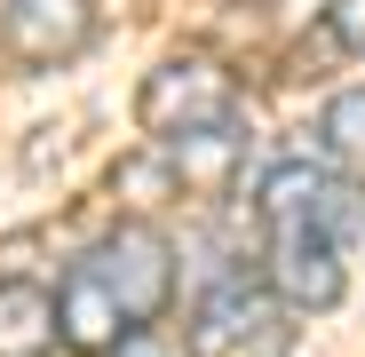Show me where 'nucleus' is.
<instances>
[{
    "instance_id": "obj_1",
    "label": "nucleus",
    "mask_w": 365,
    "mask_h": 357,
    "mask_svg": "<svg viewBox=\"0 0 365 357\" xmlns=\"http://www.w3.org/2000/svg\"><path fill=\"white\" fill-rule=\"evenodd\" d=\"M191 349L199 357H286L294 349V326H286V302L247 278H215L191 310Z\"/></svg>"
},
{
    "instance_id": "obj_2",
    "label": "nucleus",
    "mask_w": 365,
    "mask_h": 357,
    "mask_svg": "<svg viewBox=\"0 0 365 357\" xmlns=\"http://www.w3.org/2000/svg\"><path fill=\"white\" fill-rule=\"evenodd\" d=\"M80 262L111 286V302H119L128 326H151L167 310V294H175V247H167L151 222H119L111 238H96Z\"/></svg>"
},
{
    "instance_id": "obj_3",
    "label": "nucleus",
    "mask_w": 365,
    "mask_h": 357,
    "mask_svg": "<svg viewBox=\"0 0 365 357\" xmlns=\"http://www.w3.org/2000/svg\"><path fill=\"white\" fill-rule=\"evenodd\" d=\"M143 128L151 135H182V128H222L238 119V88L215 56H167V64L143 80Z\"/></svg>"
},
{
    "instance_id": "obj_4",
    "label": "nucleus",
    "mask_w": 365,
    "mask_h": 357,
    "mask_svg": "<svg viewBox=\"0 0 365 357\" xmlns=\"http://www.w3.org/2000/svg\"><path fill=\"white\" fill-rule=\"evenodd\" d=\"M341 286V238L326 222H270V294L286 310H334Z\"/></svg>"
},
{
    "instance_id": "obj_5",
    "label": "nucleus",
    "mask_w": 365,
    "mask_h": 357,
    "mask_svg": "<svg viewBox=\"0 0 365 357\" xmlns=\"http://www.w3.org/2000/svg\"><path fill=\"white\" fill-rule=\"evenodd\" d=\"M255 207H262V222H326L334 238L365 230V191L341 183V175H326V167H302V159H286V167L262 175Z\"/></svg>"
},
{
    "instance_id": "obj_6",
    "label": "nucleus",
    "mask_w": 365,
    "mask_h": 357,
    "mask_svg": "<svg viewBox=\"0 0 365 357\" xmlns=\"http://www.w3.org/2000/svg\"><path fill=\"white\" fill-rule=\"evenodd\" d=\"M96 0H9V48L24 64H64L88 48Z\"/></svg>"
},
{
    "instance_id": "obj_7",
    "label": "nucleus",
    "mask_w": 365,
    "mask_h": 357,
    "mask_svg": "<svg viewBox=\"0 0 365 357\" xmlns=\"http://www.w3.org/2000/svg\"><path fill=\"white\" fill-rule=\"evenodd\" d=\"M56 333H64L72 349H88V357H103L119 333H128V318H119V302H111V286H103L88 262H72L64 286H56Z\"/></svg>"
},
{
    "instance_id": "obj_8",
    "label": "nucleus",
    "mask_w": 365,
    "mask_h": 357,
    "mask_svg": "<svg viewBox=\"0 0 365 357\" xmlns=\"http://www.w3.org/2000/svg\"><path fill=\"white\" fill-rule=\"evenodd\" d=\"M56 341V294H40L32 278H9L0 286V357H48Z\"/></svg>"
},
{
    "instance_id": "obj_9",
    "label": "nucleus",
    "mask_w": 365,
    "mask_h": 357,
    "mask_svg": "<svg viewBox=\"0 0 365 357\" xmlns=\"http://www.w3.org/2000/svg\"><path fill=\"white\" fill-rule=\"evenodd\" d=\"M318 143H326V159L365 167V88H341V95L326 103V119H318Z\"/></svg>"
},
{
    "instance_id": "obj_10",
    "label": "nucleus",
    "mask_w": 365,
    "mask_h": 357,
    "mask_svg": "<svg viewBox=\"0 0 365 357\" xmlns=\"http://www.w3.org/2000/svg\"><path fill=\"white\" fill-rule=\"evenodd\" d=\"M103 357H182V349H175V341H159L151 326H128V333H119Z\"/></svg>"
},
{
    "instance_id": "obj_11",
    "label": "nucleus",
    "mask_w": 365,
    "mask_h": 357,
    "mask_svg": "<svg viewBox=\"0 0 365 357\" xmlns=\"http://www.w3.org/2000/svg\"><path fill=\"white\" fill-rule=\"evenodd\" d=\"M334 40L365 56V0H334Z\"/></svg>"
}]
</instances>
